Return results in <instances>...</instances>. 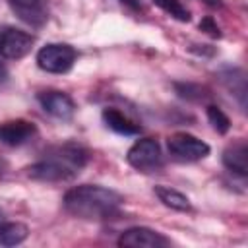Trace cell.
Returning a JSON list of instances; mask_svg holds the SVG:
<instances>
[{
    "label": "cell",
    "instance_id": "5",
    "mask_svg": "<svg viewBox=\"0 0 248 248\" xmlns=\"http://www.w3.org/2000/svg\"><path fill=\"white\" fill-rule=\"evenodd\" d=\"M167 145H169V153L178 161H200L209 155V145L186 132L172 134L167 140Z\"/></svg>",
    "mask_w": 248,
    "mask_h": 248
},
{
    "label": "cell",
    "instance_id": "11",
    "mask_svg": "<svg viewBox=\"0 0 248 248\" xmlns=\"http://www.w3.org/2000/svg\"><path fill=\"white\" fill-rule=\"evenodd\" d=\"M223 165L231 172L244 178L248 174V145H246V141L240 140V141L229 145L223 151Z\"/></svg>",
    "mask_w": 248,
    "mask_h": 248
},
{
    "label": "cell",
    "instance_id": "19",
    "mask_svg": "<svg viewBox=\"0 0 248 248\" xmlns=\"http://www.w3.org/2000/svg\"><path fill=\"white\" fill-rule=\"evenodd\" d=\"M200 29L205 31V33L211 35V37H221V29H219V25L213 21V17H203V19L200 21Z\"/></svg>",
    "mask_w": 248,
    "mask_h": 248
},
{
    "label": "cell",
    "instance_id": "14",
    "mask_svg": "<svg viewBox=\"0 0 248 248\" xmlns=\"http://www.w3.org/2000/svg\"><path fill=\"white\" fill-rule=\"evenodd\" d=\"M221 79L227 85V89L232 91L231 95H236L240 107L244 108L246 107V78H244V72L238 70V68H229L221 74Z\"/></svg>",
    "mask_w": 248,
    "mask_h": 248
},
{
    "label": "cell",
    "instance_id": "6",
    "mask_svg": "<svg viewBox=\"0 0 248 248\" xmlns=\"http://www.w3.org/2000/svg\"><path fill=\"white\" fill-rule=\"evenodd\" d=\"M35 39L23 29L6 25L0 27V56L10 60H19L25 54H29Z\"/></svg>",
    "mask_w": 248,
    "mask_h": 248
},
{
    "label": "cell",
    "instance_id": "12",
    "mask_svg": "<svg viewBox=\"0 0 248 248\" xmlns=\"http://www.w3.org/2000/svg\"><path fill=\"white\" fill-rule=\"evenodd\" d=\"M103 120L116 134H122V136H136V134H140V124L130 120L118 108H105L103 110Z\"/></svg>",
    "mask_w": 248,
    "mask_h": 248
},
{
    "label": "cell",
    "instance_id": "1",
    "mask_svg": "<svg viewBox=\"0 0 248 248\" xmlns=\"http://www.w3.org/2000/svg\"><path fill=\"white\" fill-rule=\"evenodd\" d=\"M64 209L79 219H112L118 215L124 200L118 192L97 186V184H81L76 188H70L64 194Z\"/></svg>",
    "mask_w": 248,
    "mask_h": 248
},
{
    "label": "cell",
    "instance_id": "15",
    "mask_svg": "<svg viewBox=\"0 0 248 248\" xmlns=\"http://www.w3.org/2000/svg\"><path fill=\"white\" fill-rule=\"evenodd\" d=\"M29 236V229L23 223L17 221H0V244L2 246H17Z\"/></svg>",
    "mask_w": 248,
    "mask_h": 248
},
{
    "label": "cell",
    "instance_id": "21",
    "mask_svg": "<svg viewBox=\"0 0 248 248\" xmlns=\"http://www.w3.org/2000/svg\"><path fill=\"white\" fill-rule=\"evenodd\" d=\"M205 4H209V6H213V8H219L221 6V0H203Z\"/></svg>",
    "mask_w": 248,
    "mask_h": 248
},
{
    "label": "cell",
    "instance_id": "22",
    "mask_svg": "<svg viewBox=\"0 0 248 248\" xmlns=\"http://www.w3.org/2000/svg\"><path fill=\"white\" fill-rule=\"evenodd\" d=\"M4 78H6V68H4L2 64H0V81H2Z\"/></svg>",
    "mask_w": 248,
    "mask_h": 248
},
{
    "label": "cell",
    "instance_id": "16",
    "mask_svg": "<svg viewBox=\"0 0 248 248\" xmlns=\"http://www.w3.org/2000/svg\"><path fill=\"white\" fill-rule=\"evenodd\" d=\"M153 4H157L161 10H165L170 17L178 19V21H190V12L186 10V6L180 0H151Z\"/></svg>",
    "mask_w": 248,
    "mask_h": 248
},
{
    "label": "cell",
    "instance_id": "13",
    "mask_svg": "<svg viewBox=\"0 0 248 248\" xmlns=\"http://www.w3.org/2000/svg\"><path fill=\"white\" fill-rule=\"evenodd\" d=\"M153 192H155V196L159 198V202H161L163 205H167V207H170V209H174V211H190V209H192L190 200H188L182 192H178V190H174V188H170V186L157 184V186L153 188Z\"/></svg>",
    "mask_w": 248,
    "mask_h": 248
},
{
    "label": "cell",
    "instance_id": "2",
    "mask_svg": "<svg viewBox=\"0 0 248 248\" xmlns=\"http://www.w3.org/2000/svg\"><path fill=\"white\" fill-rule=\"evenodd\" d=\"M89 155L78 143H62L50 147L45 153V159L29 165L27 176L41 182H60L76 176L81 167H85Z\"/></svg>",
    "mask_w": 248,
    "mask_h": 248
},
{
    "label": "cell",
    "instance_id": "7",
    "mask_svg": "<svg viewBox=\"0 0 248 248\" xmlns=\"http://www.w3.org/2000/svg\"><path fill=\"white\" fill-rule=\"evenodd\" d=\"M118 244L126 248H163L169 244V238L149 227H132L120 234Z\"/></svg>",
    "mask_w": 248,
    "mask_h": 248
},
{
    "label": "cell",
    "instance_id": "23",
    "mask_svg": "<svg viewBox=\"0 0 248 248\" xmlns=\"http://www.w3.org/2000/svg\"><path fill=\"white\" fill-rule=\"evenodd\" d=\"M2 165H4V163H2V161H0V169H2Z\"/></svg>",
    "mask_w": 248,
    "mask_h": 248
},
{
    "label": "cell",
    "instance_id": "24",
    "mask_svg": "<svg viewBox=\"0 0 248 248\" xmlns=\"http://www.w3.org/2000/svg\"><path fill=\"white\" fill-rule=\"evenodd\" d=\"M0 221H2V211H0Z\"/></svg>",
    "mask_w": 248,
    "mask_h": 248
},
{
    "label": "cell",
    "instance_id": "3",
    "mask_svg": "<svg viewBox=\"0 0 248 248\" xmlns=\"http://www.w3.org/2000/svg\"><path fill=\"white\" fill-rule=\"evenodd\" d=\"M76 48L66 43H48L37 52V64L48 74H66L76 62Z\"/></svg>",
    "mask_w": 248,
    "mask_h": 248
},
{
    "label": "cell",
    "instance_id": "8",
    "mask_svg": "<svg viewBox=\"0 0 248 248\" xmlns=\"http://www.w3.org/2000/svg\"><path fill=\"white\" fill-rule=\"evenodd\" d=\"M8 4L14 10V14L27 25L41 27L48 19L46 0H8Z\"/></svg>",
    "mask_w": 248,
    "mask_h": 248
},
{
    "label": "cell",
    "instance_id": "4",
    "mask_svg": "<svg viewBox=\"0 0 248 248\" xmlns=\"http://www.w3.org/2000/svg\"><path fill=\"white\" fill-rule=\"evenodd\" d=\"M126 161L143 172H151L155 169H159L163 165V153H161V145L157 143V140L153 138H141L138 140L126 155Z\"/></svg>",
    "mask_w": 248,
    "mask_h": 248
},
{
    "label": "cell",
    "instance_id": "9",
    "mask_svg": "<svg viewBox=\"0 0 248 248\" xmlns=\"http://www.w3.org/2000/svg\"><path fill=\"white\" fill-rule=\"evenodd\" d=\"M37 99H39L43 110L48 112L54 118L70 120L74 116V112H76L74 101L62 91H43V93H39Z\"/></svg>",
    "mask_w": 248,
    "mask_h": 248
},
{
    "label": "cell",
    "instance_id": "18",
    "mask_svg": "<svg viewBox=\"0 0 248 248\" xmlns=\"http://www.w3.org/2000/svg\"><path fill=\"white\" fill-rule=\"evenodd\" d=\"M176 87V93L184 99H190V101H202L205 99V89L202 85H194V83H174Z\"/></svg>",
    "mask_w": 248,
    "mask_h": 248
},
{
    "label": "cell",
    "instance_id": "10",
    "mask_svg": "<svg viewBox=\"0 0 248 248\" xmlns=\"http://www.w3.org/2000/svg\"><path fill=\"white\" fill-rule=\"evenodd\" d=\"M37 128L33 122L23 120V118H16V120H8L0 124V143L4 145H21L27 140H31L35 136Z\"/></svg>",
    "mask_w": 248,
    "mask_h": 248
},
{
    "label": "cell",
    "instance_id": "20",
    "mask_svg": "<svg viewBox=\"0 0 248 248\" xmlns=\"http://www.w3.org/2000/svg\"><path fill=\"white\" fill-rule=\"evenodd\" d=\"M122 2H124V4H128V6H130V8H134V10H140V4H138L136 0H122Z\"/></svg>",
    "mask_w": 248,
    "mask_h": 248
},
{
    "label": "cell",
    "instance_id": "17",
    "mask_svg": "<svg viewBox=\"0 0 248 248\" xmlns=\"http://www.w3.org/2000/svg\"><path fill=\"white\" fill-rule=\"evenodd\" d=\"M207 120H209V124H211L219 134H227L229 128H231L229 116H227L219 107H215V105H209V107H207Z\"/></svg>",
    "mask_w": 248,
    "mask_h": 248
}]
</instances>
